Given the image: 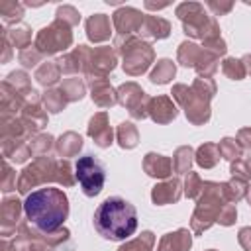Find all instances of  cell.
I'll list each match as a JSON object with an SVG mask.
<instances>
[{
    "instance_id": "obj_1",
    "label": "cell",
    "mask_w": 251,
    "mask_h": 251,
    "mask_svg": "<svg viewBox=\"0 0 251 251\" xmlns=\"http://www.w3.org/2000/svg\"><path fill=\"white\" fill-rule=\"evenodd\" d=\"M24 212L35 229L51 233L63 227L69 216V198L61 188H39L25 196Z\"/></svg>"
},
{
    "instance_id": "obj_2",
    "label": "cell",
    "mask_w": 251,
    "mask_h": 251,
    "mask_svg": "<svg viewBox=\"0 0 251 251\" xmlns=\"http://www.w3.org/2000/svg\"><path fill=\"white\" fill-rule=\"evenodd\" d=\"M94 227L104 239H127L137 229V210L127 200L120 196H110L96 208Z\"/></svg>"
},
{
    "instance_id": "obj_3",
    "label": "cell",
    "mask_w": 251,
    "mask_h": 251,
    "mask_svg": "<svg viewBox=\"0 0 251 251\" xmlns=\"http://www.w3.org/2000/svg\"><path fill=\"white\" fill-rule=\"evenodd\" d=\"M229 204L224 192V182H214V180H204L202 192L196 198V208L190 218V229L200 235L206 229H210L222 212V208Z\"/></svg>"
},
{
    "instance_id": "obj_4",
    "label": "cell",
    "mask_w": 251,
    "mask_h": 251,
    "mask_svg": "<svg viewBox=\"0 0 251 251\" xmlns=\"http://www.w3.org/2000/svg\"><path fill=\"white\" fill-rule=\"evenodd\" d=\"M114 49L122 57V69L129 76L143 75L155 63V49L137 35H116Z\"/></svg>"
},
{
    "instance_id": "obj_5",
    "label": "cell",
    "mask_w": 251,
    "mask_h": 251,
    "mask_svg": "<svg viewBox=\"0 0 251 251\" xmlns=\"http://www.w3.org/2000/svg\"><path fill=\"white\" fill-rule=\"evenodd\" d=\"M176 18L182 22V29L188 37L194 39H208L220 33V25L214 16L204 12V6L198 2H182L176 6Z\"/></svg>"
},
{
    "instance_id": "obj_6",
    "label": "cell",
    "mask_w": 251,
    "mask_h": 251,
    "mask_svg": "<svg viewBox=\"0 0 251 251\" xmlns=\"http://www.w3.org/2000/svg\"><path fill=\"white\" fill-rule=\"evenodd\" d=\"M59 176V159L53 157H37L33 163L25 165L18 176V192L20 194H29L31 188L47 184V182H57Z\"/></svg>"
},
{
    "instance_id": "obj_7",
    "label": "cell",
    "mask_w": 251,
    "mask_h": 251,
    "mask_svg": "<svg viewBox=\"0 0 251 251\" xmlns=\"http://www.w3.org/2000/svg\"><path fill=\"white\" fill-rule=\"evenodd\" d=\"M176 61L182 67H190L198 76H212L220 67V57L192 41H182L176 49Z\"/></svg>"
},
{
    "instance_id": "obj_8",
    "label": "cell",
    "mask_w": 251,
    "mask_h": 251,
    "mask_svg": "<svg viewBox=\"0 0 251 251\" xmlns=\"http://www.w3.org/2000/svg\"><path fill=\"white\" fill-rule=\"evenodd\" d=\"M43 57L45 55H57L67 51L73 45V31L71 25L61 22V20H53L49 25L41 27L35 35V43H33Z\"/></svg>"
},
{
    "instance_id": "obj_9",
    "label": "cell",
    "mask_w": 251,
    "mask_h": 251,
    "mask_svg": "<svg viewBox=\"0 0 251 251\" xmlns=\"http://www.w3.org/2000/svg\"><path fill=\"white\" fill-rule=\"evenodd\" d=\"M173 98L176 100V104L184 110V116L186 120L192 124V126H204L210 116H212V110H210V102L204 100L202 96H198L192 86H186V84H175L173 86Z\"/></svg>"
},
{
    "instance_id": "obj_10",
    "label": "cell",
    "mask_w": 251,
    "mask_h": 251,
    "mask_svg": "<svg viewBox=\"0 0 251 251\" xmlns=\"http://www.w3.org/2000/svg\"><path fill=\"white\" fill-rule=\"evenodd\" d=\"M75 176L86 196H96L104 188V180H106L104 167L92 155L78 157V161L75 165Z\"/></svg>"
},
{
    "instance_id": "obj_11",
    "label": "cell",
    "mask_w": 251,
    "mask_h": 251,
    "mask_svg": "<svg viewBox=\"0 0 251 251\" xmlns=\"http://www.w3.org/2000/svg\"><path fill=\"white\" fill-rule=\"evenodd\" d=\"M116 90H118V104H122L133 120L147 118V106L151 98L137 82H124Z\"/></svg>"
},
{
    "instance_id": "obj_12",
    "label": "cell",
    "mask_w": 251,
    "mask_h": 251,
    "mask_svg": "<svg viewBox=\"0 0 251 251\" xmlns=\"http://www.w3.org/2000/svg\"><path fill=\"white\" fill-rule=\"evenodd\" d=\"M20 118H22V122H24V126H25L29 137L41 133V129L47 126V110L43 108L41 96H39L35 90L27 96V100H25V104H24V108H22Z\"/></svg>"
},
{
    "instance_id": "obj_13",
    "label": "cell",
    "mask_w": 251,
    "mask_h": 251,
    "mask_svg": "<svg viewBox=\"0 0 251 251\" xmlns=\"http://www.w3.org/2000/svg\"><path fill=\"white\" fill-rule=\"evenodd\" d=\"M118 65V53L114 47L110 45H102V47H94L92 55H90V65H88V73L86 78L98 80V78H106Z\"/></svg>"
},
{
    "instance_id": "obj_14",
    "label": "cell",
    "mask_w": 251,
    "mask_h": 251,
    "mask_svg": "<svg viewBox=\"0 0 251 251\" xmlns=\"http://www.w3.org/2000/svg\"><path fill=\"white\" fill-rule=\"evenodd\" d=\"M143 18H145V14H141L137 8L122 6L114 12L112 24H114L118 35H135V33H139V29L143 25Z\"/></svg>"
},
{
    "instance_id": "obj_15",
    "label": "cell",
    "mask_w": 251,
    "mask_h": 251,
    "mask_svg": "<svg viewBox=\"0 0 251 251\" xmlns=\"http://www.w3.org/2000/svg\"><path fill=\"white\" fill-rule=\"evenodd\" d=\"M90 55H92V49L88 45H78L75 47L73 51L65 53L63 57L57 59L59 67L63 73L67 75H76V73H88V65H90Z\"/></svg>"
},
{
    "instance_id": "obj_16",
    "label": "cell",
    "mask_w": 251,
    "mask_h": 251,
    "mask_svg": "<svg viewBox=\"0 0 251 251\" xmlns=\"http://www.w3.org/2000/svg\"><path fill=\"white\" fill-rule=\"evenodd\" d=\"M88 135L94 139V143L102 149L110 147L114 143V131L110 127L108 122V114L106 112H96L90 120H88Z\"/></svg>"
},
{
    "instance_id": "obj_17",
    "label": "cell",
    "mask_w": 251,
    "mask_h": 251,
    "mask_svg": "<svg viewBox=\"0 0 251 251\" xmlns=\"http://www.w3.org/2000/svg\"><path fill=\"white\" fill-rule=\"evenodd\" d=\"M22 212H24V204L16 196H6L2 200V208H0L2 235H10V231H16L22 220Z\"/></svg>"
},
{
    "instance_id": "obj_18",
    "label": "cell",
    "mask_w": 251,
    "mask_h": 251,
    "mask_svg": "<svg viewBox=\"0 0 251 251\" xmlns=\"http://www.w3.org/2000/svg\"><path fill=\"white\" fill-rule=\"evenodd\" d=\"M178 110H176V104L173 102L171 96H155L149 100V106H147V116L155 122V124H171L175 118H176Z\"/></svg>"
},
{
    "instance_id": "obj_19",
    "label": "cell",
    "mask_w": 251,
    "mask_h": 251,
    "mask_svg": "<svg viewBox=\"0 0 251 251\" xmlns=\"http://www.w3.org/2000/svg\"><path fill=\"white\" fill-rule=\"evenodd\" d=\"M182 196V182L175 176V178H165L163 182L155 184L151 190V200L157 206H167V204H175L178 202Z\"/></svg>"
},
{
    "instance_id": "obj_20",
    "label": "cell",
    "mask_w": 251,
    "mask_h": 251,
    "mask_svg": "<svg viewBox=\"0 0 251 251\" xmlns=\"http://www.w3.org/2000/svg\"><path fill=\"white\" fill-rule=\"evenodd\" d=\"M25 100H27V96L20 94L14 86H10L6 80H2V84H0V112H2V118H16V114L22 112Z\"/></svg>"
},
{
    "instance_id": "obj_21",
    "label": "cell",
    "mask_w": 251,
    "mask_h": 251,
    "mask_svg": "<svg viewBox=\"0 0 251 251\" xmlns=\"http://www.w3.org/2000/svg\"><path fill=\"white\" fill-rule=\"evenodd\" d=\"M112 22L106 14H92L88 16L86 24H84V29H86V37L92 41V43H102L106 39H110L112 35Z\"/></svg>"
},
{
    "instance_id": "obj_22",
    "label": "cell",
    "mask_w": 251,
    "mask_h": 251,
    "mask_svg": "<svg viewBox=\"0 0 251 251\" xmlns=\"http://www.w3.org/2000/svg\"><path fill=\"white\" fill-rule=\"evenodd\" d=\"M90 98L98 108H112L118 104V90L110 84L108 78H98L90 82Z\"/></svg>"
},
{
    "instance_id": "obj_23",
    "label": "cell",
    "mask_w": 251,
    "mask_h": 251,
    "mask_svg": "<svg viewBox=\"0 0 251 251\" xmlns=\"http://www.w3.org/2000/svg\"><path fill=\"white\" fill-rule=\"evenodd\" d=\"M143 171L153 176V178H169L175 171H173V159L167 155H159V153H147L143 157Z\"/></svg>"
},
{
    "instance_id": "obj_24",
    "label": "cell",
    "mask_w": 251,
    "mask_h": 251,
    "mask_svg": "<svg viewBox=\"0 0 251 251\" xmlns=\"http://www.w3.org/2000/svg\"><path fill=\"white\" fill-rule=\"evenodd\" d=\"M192 247V233L186 227L169 231L161 237L157 251H188Z\"/></svg>"
},
{
    "instance_id": "obj_25",
    "label": "cell",
    "mask_w": 251,
    "mask_h": 251,
    "mask_svg": "<svg viewBox=\"0 0 251 251\" xmlns=\"http://www.w3.org/2000/svg\"><path fill=\"white\" fill-rule=\"evenodd\" d=\"M171 33V24L169 20L161 18V16H153V14H145L143 18V25L139 29L141 37L147 39H165Z\"/></svg>"
},
{
    "instance_id": "obj_26",
    "label": "cell",
    "mask_w": 251,
    "mask_h": 251,
    "mask_svg": "<svg viewBox=\"0 0 251 251\" xmlns=\"http://www.w3.org/2000/svg\"><path fill=\"white\" fill-rule=\"evenodd\" d=\"M2 153L6 159H12L14 163H25L33 153L25 139H8L2 141Z\"/></svg>"
},
{
    "instance_id": "obj_27",
    "label": "cell",
    "mask_w": 251,
    "mask_h": 251,
    "mask_svg": "<svg viewBox=\"0 0 251 251\" xmlns=\"http://www.w3.org/2000/svg\"><path fill=\"white\" fill-rule=\"evenodd\" d=\"M80 149H82V137L76 131H65L55 143V151L59 153L61 159L75 157V155H78Z\"/></svg>"
},
{
    "instance_id": "obj_28",
    "label": "cell",
    "mask_w": 251,
    "mask_h": 251,
    "mask_svg": "<svg viewBox=\"0 0 251 251\" xmlns=\"http://www.w3.org/2000/svg\"><path fill=\"white\" fill-rule=\"evenodd\" d=\"M61 75H63V71H61V67H59L57 61H45V63H41V65L35 69L33 78H35L41 86L51 88L55 82H59Z\"/></svg>"
},
{
    "instance_id": "obj_29",
    "label": "cell",
    "mask_w": 251,
    "mask_h": 251,
    "mask_svg": "<svg viewBox=\"0 0 251 251\" xmlns=\"http://www.w3.org/2000/svg\"><path fill=\"white\" fill-rule=\"evenodd\" d=\"M0 131H2V141H8V139H25L27 141V139H31L22 118H18V116L16 118H2Z\"/></svg>"
},
{
    "instance_id": "obj_30",
    "label": "cell",
    "mask_w": 251,
    "mask_h": 251,
    "mask_svg": "<svg viewBox=\"0 0 251 251\" xmlns=\"http://www.w3.org/2000/svg\"><path fill=\"white\" fill-rule=\"evenodd\" d=\"M175 75H176V65L171 59H159L153 71L149 73V80L153 84H167L175 78Z\"/></svg>"
},
{
    "instance_id": "obj_31",
    "label": "cell",
    "mask_w": 251,
    "mask_h": 251,
    "mask_svg": "<svg viewBox=\"0 0 251 251\" xmlns=\"http://www.w3.org/2000/svg\"><path fill=\"white\" fill-rule=\"evenodd\" d=\"M220 147L216 143H202L196 151H194V161L202 167V169H212L220 163Z\"/></svg>"
},
{
    "instance_id": "obj_32",
    "label": "cell",
    "mask_w": 251,
    "mask_h": 251,
    "mask_svg": "<svg viewBox=\"0 0 251 251\" xmlns=\"http://www.w3.org/2000/svg\"><path fill=\"white\" fill-rule=\"evenodd\" d=\"M4 33L12 47H16L20 51L31 47V27L29 25H14L12 29H4Z\"/></svg>"
},
{
    "instance_id": "obj_33",
    "label": "cell",
    "mask_w": 251,
    "mask_h": 251,
    "mask_svg": "<svg viewBox=\"0 0 251 251\" xmlns=\"http://www.w3.org/2000/svg\"><path fill=\"white\" fill-rule=\"evenodd\" d=\"M116 139L122 149H133L139 143V131L131 122H122L116 129Z\"/></svg>"
},
{
    "instance_id": "obj_34",
    "label": "cell",
    "mask_w": 251,
    "mask_h": 251,
    "mask_svg": "<svg viewBox=\"0 0 251 251\" xmlns=\"http://www.w3.org/2000/svg\"><path fill=\"white\" fill-rule=\"evenodd\" d=\"M192 161H194V149H192L190 145L176 147V151L173 153V171H175L176 175L190 173Z\"/></svg>"
},
{
    "instance_id": "obj_35",
    "label": "cell",
    "mask_w": 251,
    "mask_h": 251,
    "mask_svg": "<svg viewBox=\"0 0 251 251\" xmlns=\"http://www.w3.org/2000/svg\"><path fill=\"white\" fill-rule=\"evenodd\" d=\"M59 90L65 94L67 102H76V100H80V98L86 94V84H84V80L78 78V76H69V78H65V80L61 82Z\"/></svg>"
},
{
    "instance_id": "obj_36",
    "label": "cell",
    "mask_w": 251,
    "mask_h": 251,
    "mask_svg": "<svg viewBox=\"0 0 251 251\" xmlns=\"http://www.w3.org/2000/svg\"><path fill=\"white\" fill-rule=\"evenodd\" d=\"M41 102H43V108L47 110V114H59L67 106V98L59 88H47L41 94Z\"/></svg>"
},
{
    "instance_id": "obj_37",
    "label": "cell",
    "mask_w": 251,
    "mask_h": 251,
    "mask_svg": "<svg viewBox=\"0 0 251 251\" xmlns=\"http://www.w3.org/2000/svg\"><path fill=\"white\" fill-rule=\"evenodd\" d=\"M155 245V233L153 231H141V235L122 243L118 251H153Z\"/></svg>"
},
{
    "instance_id": "obj_38",
    "label": "cell",
    "mask_w": 251,
    "mask_h": 251,
    "mask_svg": "<svg viewBox=\"0 0 251 251\" xmlns=\"http://www.w3.org/2000/svg\"><path fill=\"white\" fill-rule=\"evenodd\" d=\"M55 137L51 133H37L29 139V147L33 157H47L53 149H55Z\"/></svg>"
},
{
    "instance_id": "obj_39",
    "label": "cell",
    "mask_w": 251,
    "mask_h": 251,
    "mask_svg": "<svg viewBox=\"0 0 251 251\" xmlns=\"http://www.w3.org/2000/svg\"><path fill=\"white\" fill-rule=\"evenodd\" d=\"M247 180L243 178H237V176H231V180L224 182V192H226V198L229 204H237L241 198H245V192H247Z\"/></svg>"
},
{
    "instance_id": "obj_40",
    "label": "cell",
    "mask_w": 251,
    "mask_h": 251,
    "mask_svg": "<svg viewBox=\"0 0 251 251\" xmlns=\"http://www.w3.org/2000/svg\"><path fill=\"white\" fill-rule=\"evenodd\" d=\"M0 16H2L6 25L18 24L24 16V4L14 2V0H2L0 2Z\"/></svg>"
},
{
    "instance_id": "obj_41",
    "label": "cell",
    "mask_w": 251,
    "mask_h": 251,
    "mask_svg": "<svg viewBox=\"0 0 251 251\" xmlns=\"http://www.w3.org/2000/svg\"><path fill=\"white\" fill-rule=\"evenodd\" d=\"M10 86H14L20 94H24V96H29L33 90H31V78H29V75L25 73V71H12L6 78H4Z\"/></svg>"
},
{
    "instance_id": "obj_42",
    "label": "cell",
    "mask_w": 251,
    "mask_h": 251,
    "mask_svg": "<svg viewBox=\"0 0 251 251\" xmlns=\"http://www.w3.org/2000/svg\"><path fill=\"white\" fill-rule=\"evenodd\" d=\"M222 73H224L227 78H231V80H241V78H245V75H247L243 61H241V59H235V57H226V59L222 61Z\"/></svg>"
},
{
    "instance_id": "obj_43",
    "label": "cell",
    "mask_w": 251,
    "mask_h": 251,
    "mask_svg": "<svg viewBox=\"0 0 251 251\" xmlns=\"http://www.w3.org/2000/svg\"><path fill=\"white\" fill-rule=\"evenodd\" d=\"M218 147H220V155H222L226 161L233 163V161L241 159L243 147L239 145V141H237V139H233V137H224V139L218 143Z\"/></svg>"
},
{
    "instance_id": "obj_44",
    "label": "cell",
    "mask_w": 251,
    "mask_h": 251,
    "mask_svg": "<svg viewBox=\"0 0 251 251\" xmlns=\"http://www.w3.org/2000/svg\"><path fill=\"white\" fill-rule=\"evenodd\" d=\"M190 86H192V90H194L198 96H202V98L208 100V102H210V100L214 98V94H216V82H214L210 76H196Z\"/></svg>"
},
{
    "instance_id": "obj_45",
    "label": "cell",
    "mask_w": 251,
    "mask_h": 251,
    "mask_svg": "<svg viewBox=\"0 0 251 251\" xmlns=\"http://www.w3.org/2000/svg\"><path fill=\"white\" fill-rule=\"evenodd\" d=\"M202 186H204V180L200 178L198 173H186V178H184V194L186 198H198L200 192H202Z\"/></svg>"
},
{
    "instance_id": "obj_46",
    "label": "cell",
    "mask_w": 251,
    "mask_h": 251,
    "mask_svg": "<svg viewBox=\"0 0 251 251\" xmlns=\"http://www.w3.org/2000/svg\"><path fill=\"white\" fill-rule=\"evenodd\" d=\"M55 20H61V22H65V24H69V25L73 27V25H76V24L80 22V14H78V10H76L75 6L65 4V6H59V8H57Z\"/></svg>"
},
{
    "instance_id": "obj_47",
    "label": "cell",
    "mask_w": 251,
    "mask_h": 251,
    "mask_svg": "<svg viewBox=\"0 0 251 251\" xmlns=\"http://www.w3.org/2000/svg\"><path fill=\"white\" fill-rule=\"evenodd\" d=\"M41 59H43V53L35 47V45H31V47H27V49H24V51H20V55H18V61L24 65V67H35L37 63H41Z\"/></svg>"
},
{
    "instance_id": "obj_48",
    "label": "cell",
    "mask_w": 251,
    "mask_h": 251,
    "mask_svg": "<svg viewBox=\"0 0 251 251\" xmlns=\"http://www.w3.org/2000/svg\"><path fill=\"white\" fill-rule=\"evenodd\" d=\"M0 188L2 192H10L14 188H18V178H16V171L4 161L2 163V178H0Z\"/></svg>"
},
{
    "instance_id": "obj_49",
    "label": "cell",
    "mask_w": 251,
    "mask_h": 251,
    "mask_svg": "<svg viewBox=\"0 0 251 251\" xmlns=\"http://www.w3.org/2000/svg\"><path fill=\"white\" fill-rule=\"evenodd\" d=\"M202 47L208 49V51H212V53H216L218 57H220V55H226V51H227V45H226V41H224V37H222L220 33H216V35L204 39V41H202Z\"/></svg>"
},
{
    "instance_id": "obj_50",
    "label": "cell",
    "mask_w": 251,
    "mask_h": 251,
    "mask_svg": "<svg viewBox=\"0 0 251 251\" xmlns=\"http://www.w3.org/2000/svg\"><path fill=\"white\" fill-rule=\"evenodd\" d=\"M235 218H237V210H235V204H226L218 216V224L220 226H233L235 224Z\"/></svg>"
},
{
    "instance_id": "obj_51",
    "label": "cell",
    "mask_w": 251,
    "mask_h": 251,
    "mask_svg": "<svg viewBox=\"0 0 251 251\" xmlns=\"http://www.w3.org/2000/svg\"><path fill=\"white\" fill-rule=\"evenodd\" d=\"M53 249L55 247L45 241L43 233L39 229H35L33 231V237H31V243H29V251H53Z\"/></svg>"
},
{
    "instance_id": "obj_52",
    "label": "cell",
    "mask_w": 251,
    "mask_h": 251,
    "mask_svg": "<svg viewBox=\"0 0 251 251\" xmlns=\"http://www.w3.org/2000/svg\"><path fill=\"white\" fill-rule=\"evenodd\" d=\"M208 8L214 12V16H226L227 12H231V8H233V2L231 0H227V2H218V0H210L208 2Z\"/></svg>"
},
{
    "instance_id": "obj_53",
    "label": "cell",
    "mask_w": 251,
    "mask_h": 251,
    "mask_svg": "<svg viewBox=\"0 0 251 251\" xmlns=\"http://www.w3.org/2000/svg\"><path fill=\"white\" fill-rule=\"evenodd\" d=\"M229 173L231 176H237V178H243V180H249V173H247V167H245V161L243 159H237L233 163H229Z\"/></svg>"
},
{
    "instance_id": "obj_54",
    "label": "cell",
    "mask_w": 251,
    "mask_h": 251,
    "mask_svg": "<svg viewBox=\"0 0 251 251\" xmlns=\"http://www.w3.org/2000/svg\"><path fill=\"white\" fill-rule=\"evenodd\" d=\"M237 241L245 251H251V226H245L237 233Z\"/></svg>"
},
{
    "instance_id": "obj_55",
    "label": "cell",
    "mask_w": 251,
    "mask_h": 251,
    "mask_svg": "<svg viewBox=\"0 0 251 251\" xmlns=\"http://www.w3.org/2000/svg\"><path fill=\"white\" fill-rule=\"evenodd\" d=\"M235 139L239 141V145L243 149H251V127H241L237 131V137Z\"/></svg>"
},
{
    "instance_id": "obj_56",
    "label": "cell",
    "mask_w": 251,
    "mask_h": 251,
    "mask_svg": "<svg viewBox=\"0 0 251 251\" xmlns=\"http://www.w3.org/2000/svg\"><path fill=\"white\" fill-rule=\"evenodd\" d=\"M12 45H10V41H8V37H6V33H4V29H2V49H4V53H2V63H8L10 61V57H12V49H10Z\"/></svg>"
},
{
    "instance_id": "obj_57",
    "label": "cell",
    "mask_w": 251,
    "mask_h": 251,
    "mask_svg": "<svg viewBox=\"0 0 251 251\" xmlns=\"http://www.w3.org/2000/svg\"><path fill=\"white\" fill-rule=\"evenodd\" d=\"M0 249H2V251H14L12 241H10V239H6V237H2V241H0Z\"/></svg>"
},
{
    "instance_id": "obj_58",
    "label": "cell",
    "mask_w": 251,
    "mask_h": 251,
    "mask_svg": "<svg viewBox=\"0 0 251 251\" xmlns=\"http://www.w3.org/2000/svg\"><path fill=\"white\" fill-rule=\"evenodd\" d=\"M241 61H243V65H245V71H247V75H251V53L243 55V57H241Z\"/></svg>"
},
{
    "instance_id": "obj_59",
    "label": "cell",
    "mask_w": 251,
    "mask_h": 251,
    "mask_svg": "<svg viewBox=\"0 0 251 251\" xmlns=\"http://www.w3.org/2000/svg\"><path fill=\"white\" fill-rule=\"evenodd\" d=\"M145 8H147V10H161V8H167V4H155V2H145Z\"/></svg>"
},
{
    "instance_id": "obj_60",
    "label": "cell",
    "mask_w": 251,
    "mask_h": 251,
    "mask_svg": "<svg viewBox=\"0 0 251 251\" xmlns=\"http://www.w3.org/2000/svg\"><path fill=\"white\" fill-rule=\"evenodd\" d=\"M245 161V167H247V173H249V176H251V155L247 157V159H243Z\"/></svg>"
},
{
    "instance_id": "obj_61",
    "label": "cell",
    "mask_w": 251,
    "mask_h": 251,
    "mask_svg": "<svg viewBox=\"0 0 251 251\" xmlns=\"http://www.w3.org/2000/svg\"><path fill=\"white\" fill-rule=\"evenodd\" d=\"M245 200H247V204L251 206V184L247 186V192H245Z\"/></svg>"
},
{
    "instance_id": "obj_62",
    "label": "cell",
    "mask_w": 251,
    "mask_h": 251,
    "mask_svg": "<svg viewBox=\"0 0 251 251\" xmlns=\"http://www.w3.org/2000/svg\"><path fill=\"white\" fill-rule=\"evenodd\" d=\"M206 251H216V249H206Z\"/></svg>"
}]
</instances>
